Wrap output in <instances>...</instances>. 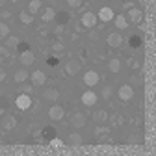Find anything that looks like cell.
<instances>
[{
  "instance_id": "cell-1",
  "label": "cell",
  "mask_w": 156,
  "mask_h": 156,
  "mask_svg": "<svg viewBox=\"0 0 156 156\" xmlns=\"http://www.w3.org/2000/svg\"><path fill=\"white\" fill-rule=\"evenodd\" d=\"M15 106L21 110V112L30 110V106H32V97L26 95V93H19V95H17V99H15Z\"/></svg>"
},
{
  "instance_id": "cell-2",
  "label": "cell",
  "mask_w": 156,
  "mask_h": 156,
  "mask_svg": "<svg viewBox=\"0 0 156 156\" xmlns=\"http://www.w3.org/2000/svg\"><path fill=\"white\" fill-rule=\"evenodd\" d=\"M117 97L123 101V102H128V101H132V97H134V87L130 86V84H125V86H121L119 87V91H117Z\"/></svg>"
},
{
  "instance_id": "cell-3",
  "label": "cell",
  "mask_w": 156,
  "mask_h": 156,
  "mask_svg": "<svg viewBox=\"0 0 156 156\" xmlns=\"http://www.w3.org/2000/svg\"><path fill=\"white\" fill-rule=\"evenodd\" d=\"M113 17H115V13H113V9H112L110 6L101 8L99 13H97V19H99V21H102V23H110V21H113Z\"/></svg>"
},
{
  "instance_id": "cell-4",
  "label": "cell",
  "mask_w": 156,
  "mask_h": 156,
  "mask_svg": "<svg viewBox=\"0 0 156 156\" xmlns=\"http://www.w3.org/2000/svg\"><path fill=\"white\" fill-rule=\"evenodd\" d=\"M48 117H50L52 121H62L63 117H65V110L60 104H52L50 110H48Z\"/></svg>"
},
{
  "instance_id": "cell-5",
  "label": "cell",
  "mask_w": 156,
  "mask_h": 156,
  "mask_svg": "<svg viewBox=\"0 0 156 156\" xmlns=\"http://www.w3.org/2000/svg\"><path fill=\"white\" fill-rule=\"evenodd\" d=\"M97 93L95 91H91V89H87V91H84L82 93V104L84 106H87V108H91V106H95L97 104Z\"/></svg>"
},
{
  "instance_id": "cell-6",
  "label": "cell",
  "mask_w": 156,
  "mask_h": 156,
  "mask_svg": "<svg viewBox=\"0 0 156 156\" xmlns=\"http://www.w3.org/2000/svg\"><path fill=\"white\" fill-rule=\"evenodd\" d=\"M99 80H101V76H99V73H97V71H87V73L84 74V84H86L87 87L97 86V84H99Z\"/></svg>"
},
{
  "instance_id": "cell-7",
  "label": "cell",
  "mask_w": 156,
  "mask_h": 156,
  "mask_svg": "<svg viewBox=\"0 0 156 156\" xmlns=\"http://www.w3.org/2000/svg\"><path fill=\"white\" fill-rule=\"evenodd\" d=\"M80 23H82L84 28H93V26L97 24V15H95L93 11H86V13L82 15V19H80Z\"/></svg>"
},
{
  "instance_id": "cell-8",
  "label": "cell",
  "mask_w": 156,
  "mask_h": 156,
  "mask_svg": "<svg viewBox=\"0 0 156 156\" xmlns=\"http://www.w3.org/2000/svg\"><path fill=\"white\" fill-rule=\"evenodd\" d=\"M80 69H82V63L78 62V60H69V62H67V65H65V74L74 76V74L80 73Z\"/></svg>"
},
{
  "instance_id": "cell-9",
  "label": "cell",
  "mask_w": 156,
  "mask_h": 156,
  "mask_svg": "<svg viewBox=\"0 0 156 156\" xmlns=\"http://www.w3.org/2000/svg\"><path fill=\"white\" fill-rule=\"evenodd\" d=\"M106 43H108L112 48H117V47L123 45V35H121L119 32H112V34L106 37Z\"/></svg>"
},
{
  "instance_id": "cell-10",
  "label": "cell",
  "mask_w": 156,
  "mask_h": 156,
  "mask_svg": "<svg viewBox=\"0 0 156 156\" xmlns=\"http://www.w3.org/2000/svg\"><path fill=\"white\" fill-rule=\"evenodd\" d=\"M128 19H130V23H134V24H141V21H143V11L140 9V8H130L128 9Z\"/></svg>"
},
{
  "instance_id": "cell-11",
  "label": "cell",
  "mask_w": 156,
  "mask_h": 156,
  "mask_svg": "<svg viewBox=\"0 0 156 156\" xmlns=\"http://www.w3.org/2000/svg\"><path fill=\"white\" fill-rule=\"evenodd\" d=\"M28 78L32 80L34 86H45V82H47V74H45L43 71H34Z\"/></svg>"
},
{
  "instance_id": "cell-12",
  "label": "cell",
  "mask_w": 156,
  "mask_h": 156,
  "mask_svg": "<svg viewBox=\"0 0 156 156\" xmlns=\"http://www.w3.org/2000/svg\"><path fill=\"white\" fill-rule=\"evenodd\" d=\"M19 60H21V65H23V67H30V65L35 62V56H34V52L28 48V50L21 52V56H19Z\"/></svg>"
},
{
  "instance_id": "cell-13",
  "label": "cell",
  "mask_w": 156,
  "mask_h": 156,
  "mask_svg": "<svg viewBox=\"0 0 156 156\" xmlns=\"http://www.w3.org/2000/svg\"><path fill=\"white\" fill-rule=\"evenodd\" d=\"M71 125H73L74 128H82V126H86V115H84L82 112H74L73 117H71Z\"/></svg>"
},
{
  "instance_id": "cell-14",
  "label": "cell",
  "mask_w": 156,
  "mask_h": 156,
  "mask_svg": "<svg viewBox=\"0 0 156 156\" xmlns=\"http://www.w3.org/2000/svg\"><path fill=\"white\" fill-rule=\"evenodd\" d=\"M28 76H30V73H28L24 67H21L19 71H15V74H13V80H15L17 84H23V82H26V80H28Z\"/></svg>"
},
{
  "instance_id": "cell-15",
  "label": "cell",
  "mask_w": 156,
  "mask_h": 156,
  "mask_svg": "<svg viewBox=\"0 0 156 156\" xmlns=\"http://www.w3.org/2000/svg\"><path fill=\"white\" fill-rule=\"evenodd\" d=\"M15 126H17V121H15L13 115H4L2 117V128L4 130H13Z\"/></svg>"
},
{
  "instance_id": "cell-16",
  "label": "cell",
  "mask_w": 156,
  "mask_h": 156,
  "mask_svg": "<svg viewBox=\"0 0 156 156\" xmlns=\"http://www.w3.org/2000/svg\"><path fill=\"white\" fill-rule=\"evenodd\" d=\"M113 21H115L117 30H126L128 28V19H126V15H115Z\"/></svg>"
},
{
  "instance_id": "cell-17",
  "label": "cell",
  "mask_w": 156,
  "mask_h": 156,
  "mask_svg": "<svg viewBox=\"0 0 156 156\" xmlns=\"http://www.w3.org/2000/svg\"><path fill=\"white\" fill-rule=\"evenodd\" d=\"M67 143H69V145H73V147H78V145H82V143H84V138H82L80 134L73 132V134H69V138H67Z\"/></svg>"
},
{
  "instance_id": "cell-18",
  "label": "cell",
  "mask_w": 156,
  "mask_h": 156,
  "mask_svg": "<svg viewBox=\"0 0 156 156\" xmlns=\"http://www.w3.org/2000/svg\"><path fill=\"white\" fill-rule=\"evenodd\" d=\"M43 97H45L47 101H50V102H56L58 99H60V91H58V89H54V87H50V89H45Z\"/></svg>"
},
{
  "instance_id": "cell-19",
  "label": "cell",
  "mask_w": 156,
  "mask_h": 156,
  "mask_svg": "<svg viewBox=\"0 0 156 156\" xmlns=\"http://www.w3.org/2000/svg\"><path fill=\"white\" fill-rule=\"evenodd\" d=\"M41 19H43V23H52L54 19H56V9L54 8H45Z\"/></svg>"
},
{
  "instance_id": "cell-20",
  "label": "cell",
  "mask_w": 156,
  "mask_h": 156,
  "mask_svg": "<svg viewBox=\"0 0 156 156\" xmlns=\"http://www.w3.org/2000/svg\"><path fill=\"white\" fill-rule=\"evenodd\" d=\"M108 69L112 73H119L121 71V60H119V58H112V60L108 62Z\"/></svg>"
},
{
  "instance_id": "cell-21",
  "label": "cell",
  "mask_w": 156,
  "mask_h": 156,
  "mask_svg": "<svg viewBox=\"0 0 156 156\" xmlns=\"http://www.w3.org/2000/svg\"><path fill=\"white\" fill-rule=\"evenodd\" d=\"M19 19H21V23H23V24H32V23H34V15H32L28 9L19 13Z\"/></svg>"
},
{
  "instance_id": "cell-22",
  "label": "cell",
  "mask_w": 156,
  "mask_h": 156,
  "mask_svg": "<svg viewBox=\"0 0 156 156\" xmlns=\"http://www.w3.org/2000/svg\"><path fill=\"white\" fill-rule=\"evenodd\" d=\"M93 119H95L97 123H106V121H108V112H104V110L95 112V113H93Z\"/></svg>"
},
{
  "instance_id": "cell-23",
  "label": "cell",
  "mask_w": 156,
  "mask_h": 156,
  "mask_svg": "<svg viewBox=\"0 0 156 156\" xmlns=\"http://www.w3.org/2000/svg\"><path fill=\"white\" fill-rule=\"evenodd\" d=\"M41 0H30V4H28V11L32 13V15H35L39 9H41Z\"/></svg>"
},
{
  "instance_id": "cell-24",
  "label": "cell",
  "mask_w": 156,
  "mask_h": 156,
  "mask_svg": "<svg viewBox=\"0 0 156 156\" xmlns=\"http://www.w3.org/2000/svg\"><path fill=\"white\" fill-rule=\"evenodd\" d=\"M41 134H43V140H45V141H50L54 136H56V130H54L52 126H47V128H43Z\"/></svg>"
},
{
  "instance_id": "cell-25",
  "label": "cell",
  "mask_w": 156,
  "mask_h": 156,
  "mask_svg": "<svg viewBox=\"0 0 156 156\" xmlns=\"http://www.w3.org/2000/svg\"><path fill=\"white\" fill-rule=\"evenodd\" d=\"M17 45H19V37H15V35L6 37V47L8 48H17Z\"/></svg>"
},
{
  "instance_id": "cell-26",
  "label": "cell",
  "mask_w": 156,
  "mask_h": 156,
  "mask_svg": "<svg viewBox=\"0 0 156 156\" xmlns=\"http://www.w3.org/2000/svg\"><path fill=\"white\" fill-rule=\"evenodd\" d=\"M141 43H143V41H141V37H140V35H132V37L128 39V45H130L132 48H138V47H141Z\"/></svg>"
},
{
  "instance_id": "cell-27",
  "label": "cell",
  "mask_w": 156,
  "mask_h": 156,
  "mask_svg": "<svg viewBox=\"0 0 156 156\" xmlns=\"http://www.w3.org/2000/svg\"><path fill=\"white\" fill-rule=\"evenodd\" d=\"M21 86V93H26V95H32V91H34V84H19Z\"/></svg>"
},
{
  "instance_id": "cell-28",
  "label": "cell",
  "mask_w": 156,
  "mask_h": 156,
  "mask_svg": "<svg viewBox=\"0 0 156 156\" xmlns=\"http://www.w3.org/2000/svg\"><path fill=\"white\" fill-rule=\"evenodd\" d=\"M9 35V26L6 23H0V37H8Z\"/></svg>"
},
{
  "instance_id": "cell-29",
  "label": "cell",
  "mask_w": 156,
  "mask_h": 156,
  "mask_svg": "<svg viewBox=\"0 0 156 156\" xmlns=\"http://www.w3.org/2000/svg\"><path fill=\"white\" fill-rule=\"evenodd\" d=\"M128 143H141V136H138V134H132V136H128V140H126Z\"/></svg>"
},
{
  "instance_id": "cell-30",
  "label": "cell",
  "mask_w": 156,
  "mask_h": 156,
  "mask_svg": "<svg viewBox=\"0 0 156 156\" xmlns=\"http://www.w3.org/2000/svg\"><path fill=\"white\" fill-rule=\"evenodd\" d=\"M47 63H48L50 67H56L58 63H60V60H58L56 56H48V60H47Z\"/></svg>"
},
{
  "instance_id": "cell-31",
  "label": "cell",
  "mask_w": 156,
  "mask_h": 156,
  "mask_svg": "<svg viewBox=\"0 0 156 156\" xmlns=\"http://www.w3.org/2000/svg\"><path fill=\"white\" fill-rule=\"evenodd\" d=\"M48 143H50L52 147H62V145H63V141H62L60 138H56V136H54V138H52V140H50Z\"/></svg>"
},
{
  "instance_id": "cell-32",
  "label": "cell",
  "mask_w": 156,
  "mask_h": 156,
  "mask_svg": "<svg viewBox=\"0 0 156 156\" xmlns=\"http://www.w3.org/2000/svg\"><path fill=\"white\" fill-rule=\"evenodd\" d=\"M82 2H84V0H67V4H69L71 8H80Z\"/></svg>"
},
{
  "instance_id": "cell-33",
  "label": "cell",
  "mask_w": 156,
  "mask_h": 156,
  "mask_svg": "<svg viewBox=\"0 0 156 156\" xmlns=\"http://www.w3.org/2000/svg\"><path fill=\"white\" fill-rule=\"evenodd\" d=\"M112 93H113V91H112V87H110V86H106V87L102 89V97H104V99H110Z\"/></svg>"
},
{
  "instance_id": "cell-34",
  "label": "cell",
  "mask_w": 156,
  "mask_h": 156,
  "mask_svg": "<svg viewBox=\"0 0 156 156\" xmlns=\"http://www.w3.org/2000/svg\"><path fill=\"white\" fill-rule=\"evenodd\" d=\"M30 47H28V43H21V41H19V45H17V50L19 52H24V50H28Z\"/></svg>"
},
{
  "instance_id": "cell-35",
  "label": "cell",
  "mask_w": 156,
  "mask_h": 156,
  "mask_svg": "<svg viewBox=\"0 0 156 156\" xmlns=\"http://www.w3.org/2000/svg\"><path fill=\"white\" fill-rule=\"evenodd\" d=\"M52 50H54V52H62V50H63V45H62V43H54V45H52Z\"/></svg>"
},
{
  "instance_id": "cell-36",
  "label": "cell",
  "mask_w": 156,
  "mask_h": 156,
  "mask_svg": "<svg viewBox=\"0 0 156 156\" xmlns=\"http://www.w3.org/2000/svg\"><path fill=\"white\" fill-rule=\"evenodd\" d=\"M128 65H130L132 69H138V67H140V63H138V62H136V60H134V58H130V60H128Z\"/></svg>"
},
{
  "instance_id": "cell-37",
  "label": "cell",
  "mask_w": 156,
  "mask_h": 156,
  "mask_svg": "<svg viewBox=\"0 0 156 156\" xmlns=\"http://www.w3.org/2000/svg\"><path fill=\"white\" fill-rule=\"evenodd\" d=\"M132 84L134 86H141V76H132Z\"/></svg>"
},
{
  "instance_id": "cell-38",
  "label": "cell",
  "mask_w": 156,
  "mask_h": 156,
  "mask_svg": "<svg viewBox=\"0 0 156 156\" xmlns=\"http://www.w3.org/2000/svg\"><path fill=\"white\" fill-rule=\"evenodd\" d=\"M4 80H6V71L0 67V82H4Z\"/></svg>"
},
{
  "instance_id": "cell-39",
  "label": "cell",
  "mask_w": 156,
  "mask_h": 156,
  "mask_svg": "<svg viewBox=\"0 0 156 156\" xmlns=\"http://www.w3.org/2000/svg\"><path fill=\"white\" fill-rule=\"evenodd\" d=\"M113 119H115V121H113L115 125H121V123H123V117H121V115H115Z\"/></svg>"
},
{
  "instance_id": "cell-40",
  "label": "cell",
  "mask_w": 156,
  "mask_h": 156,
  "mask_svg": "<svg viewBox=\"0 0 156 156\" xmlns=\"http://www.w3.org/2000/svg\"><path fill=\"white\" fill-rule=\"evenodd\" d=\"M0 17H2V19H9L11 13H9V11H2V13H0Z\"/></svg>"
},
{
  "instance_id": "cell-41",
  "label": "cell",
  "mask_w": 156,
  "mask_h": 156,
  "mask_svg": "<svg viewBox=\"0 0 156 156\" xmlns=\"http://www.w3.org/2000/svg\"><path fill=\"white\" fill-rule=\"evenodd\" d=\"M60 15H62V17H60V19H62V24H63V23H65V21H67V19H69V17H67V13H60Z\"/></svg>"
},
{
  "instance_id": "cell-42",
  "label": "cell",
  "mask_w": 156,
  "mask_h": 156,
  "mask_svg": "<svg viewBox=\"0 0 156 156\" xmlns=\"http://www.w3.org/2000/svg\"><path fill=\"white\" fill-rule=\"evenodd\" d=\"M2 115H4V110H2V108H0V117H2Z\"/></svg>"
},
{
  "instance_id": "cell-43",
  "label": "cell",
  "mask_w": 156,
  "mask_h": 156,
  "mask_svg": "<svg viewBox=\"0 0 156 156\" xmlns=\"http://www.w3.org/2000/svg\"><path fill=\"white\" fill-rule=\"evenodd\" d=\"M4 2H6V0H0V6H4Z\"/></svg>"
},
{
  "instance_id": "cell-44",
  "label": "cell",
  "mask_w": 156,
  "mask_h": 156,
  "mask_svg": "<svg viewBox=\"0 0 156 156\" xmlns=\"http://www.w3.org/2000/svg\"><path fill=\"white\" fill-rule=\"evenodd\" d=\"M9 2H13V4H15V2H19V0H9Z\"/></svg>"
}]
</instances>
